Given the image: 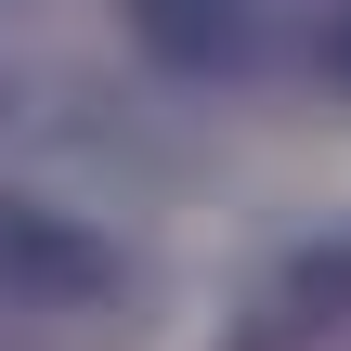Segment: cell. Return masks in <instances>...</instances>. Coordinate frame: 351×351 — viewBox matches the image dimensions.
<instances>
[{
	"label": "cell",
	"instance_id": "obj_3",
	"mask_svg": "<svg viewBox=\"0 0 351 351\" xmlns=\"http://www.w3.org/2000/svg\"><path fill=\"white\" fill-rule=\"evenodd\" d=\"M339 78H351V26H339Z\"/></svg>",
	"mask_w": 351,
	"mask_h": 351
},
{
	"label": "cell",
	"instance_id": "obj_1",
	"mask_svg": "<svg viewBox=\"0 0 351 351\" xmlns=\"http://www.w3.org/2000/svg\"><path fill=\"white\" fill-rule=\"evenodd\" d=\"M339 313H351V234H326V247H300V261L274 274L261 339H300V326H339Z\"/></svg>",
	"mask_w": 351,
	"mask_h": 351
},
{
	"label": "cell",
	"instance_id": "obj_2",
	"mask_svg": "<svg viewBox=\"0 0 351 351\" xmlns=\"http://www.w3.org/2000/svg\"><path fill=\"white\" fill-rule=\"evenodd\" d=\"M143 39H156L169 65H221V52L247 39V0H143Z\"/></svg>",
	"mask_w": 351,
	"mask_h": 351
}]
</instances>
